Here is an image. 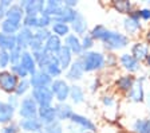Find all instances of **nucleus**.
<instances>
[{
    "instance_id": "nucleus-24",
    "label": "nucleus",
    "mask_w": 150,
    "mask_h": 133,
    "mask_svg": "<svg viewBox=\"0 0 150 133\" xmlns=\"http://www.w3.org/2000/svg\"><path fill=\"white\" fill-rule=\"evenodd\" d=\"M55 114L58 120H69L74 113H72V109L70 105L64 104V102H59L55 106Z\"/></svg>"
},
{
    "instance_id": "nucleus-19",
    "label": "nucleus",
    "mask_w": 150,
    "mask_h": 133,
    "mask_svg": "<svg viewBox=\"0 0 150 133\" xmlns=\"http://www.w3.org/2000/svg\"><path fill=\"white\" fill-rule=\"evenodd\" d=\"M13 113H15V108L13 106H11L8 102L0 101V122L1 124L9 122L13 117Z\"/></svg>"
},
{
    "instance_id": "nucleus-33",
    "label": "nucleus",
    "mask_w": 150,
    "mask_h": 133,
    "mask_svg": "<svg viewBox=\"0 0 150 133\" xmlns=\"http://www.w3.org/2000/svg\"><path fill=\"white\" fill-rule=\"evenodd\" d=\"M114 8L121 14H130L131 12V3L126 1V0H119V1H114L112 3Z\"/></svg>"
},
{
    "instance_id": "nucleus-10",
    "label": "nucleus",
    "mask_w": 150,
    "mask_h": 133,
    "mask_svg": "<svg viewBox=\"0 0 150 133\" xmlns=\"http://www.w3.org/2000/svg\"><path fill=\"white\" fill-rule=\"evenodd\" d=\"M123 27L129 34H135L138 30H141V23H139V11H133L130 12L129 18H126L123 22Z\"/></svg>"
},
{
    "instance_id": "nucleus-16",
    "label": "nucleus",
    "mask_w": 150,
    "mask_h": 133,
    "mask_svg": "<svg viewBox=\"0 0 150 133\" xmlns=\"http://www.w3.org/2000/svg\"><path fill=\"white\" fill-rule=\"evenodd\" d=\"M64 46L71 51L72 54H81L83 51V47H82V42L79 41V38L74 34H69L66 36L64 41Z\"/></svg>"
},
{
    "instance_id": "nucleus-6",
    "label": "nucleus",
    "mask_w": 150,
    "mask_h": 133,
    "mask_svg": "<svg viewBox=\"0 0 150 133\" xmlns=\"http://www.w3.org/2000/svg\"><path fill=\"white\" fill-rule=\"evenodd\" d=\"M19 79L12 71H1L0 73V89L7 93H12L16 90Z\"/></svg>"
},
{
    "instance_id": "nucleus-31",
    "label": "nucleus",
    "mask_w": 150,
    "mask_h": 133,
    "mask_svg": "<svg viewBox=\"0 0 150 133\" xmlns=\"http://www.w3.org/2000/svg\"><path fill=\"white\" fill-rule=\"evenodd\" d=\"M23 27L25 28H39V15H25L23 19Z\"/></svg>"
},
{
    "instance_id": "nucleus-15",
    "label": "nucleus",
    "mask_w": 150,
    "mask_h": 133,
    "mask_svg": "<svg viewBox=\"0 0 150 133\" xmlns=\"http://www.w3.org/2000/svg\"><path fill=\"white\" fill-rule=\"evenodd\" d=\"M119 62H121L122 67L130 73H134L139 69V62L135 59L131 54H122L121 58H119Z\"/></svg>"
},
{
    "instance_id": "nucleus-35",
    "label": "nucleus",
    "mask_w": 150,
    "mask_h": 133,
    "mask_svg": "<svg viewBox=\"0 0 150 133\" xmlns=\"http://www.w3.org/2000/svg\"><path fill=\"white\" fill-rule=\"evenodd\" d=\"M22 53L23 51L20 50V48L16 46L13 50H11L9 51V63L12 65H18V63H20V58H22Z\"/></svg>"
},
{
    "instance_id": "nucleus-46",
    "label": "nucleus",
    "mask_w": 150,
    "mask_h": 133,
    "mask_svg": "<svg viewBox=\"0 0 150 133\" xmlns=\"http://www.w3.org/2000/svg\"><path fill=\"white\" fill-rule=\"evenodd\" d=\"M103 104L107 105V106H111L114 104V100H112L111 95H106V97H103Z\"/></svg>"
},
{
    "instance_id": "nucleus-47",
    "label": "nucleus",
    "mask_w": 150,
    "mask_h": 133,
    "mask_svg": "<svg viewBox=\"0 0 150 133\" xmlns=\"http://www.w3.org/2000/svg\"><path fill=\"white\" fill-rule=\"evenodd\" d=\"M8 104L11 105V106H13V108H15L16 105H18V97H16V95H11V97H9V100H8Z\"/></svg>"
},
{
    "instance_id": "nucleus-7",
    "label": "nucleus",
    "mask_w": 150,
    "mask_h": 133,
    "mask_svg": "<svg viewBox=\"0 0 150 133\" xmlns=\"http://www.w3.org/2000/svg\"><path fill=\"white\" fill-rule=\"evenodd\" d=\"M20 7L24 10L25 15H42L44 12L46 3L40 0H24L20 3Z\"/></svg>"
},
{
    "instance_id": "nucleus-50",
    "label": "nucleus",
    "mask_w": 150,
    "mask_h": 133,
    "mask_svg": "<svg viewBox=\"0 0 150 133\" xmlns=\"http://www.w3.org/2000/svg\"><path fill=\"white\" fill-rule=\"evenodd\" d=\"M146 62H147V66L150 67V54L147 55V58H146Z\"/></svg>"
},
{
    "instance_id": "nucleus-39",
    "label": "nucleus",
    "mask_w": 150,
    "mask_h": 133,
    "mask_svg": "<svg viewBox=\"0 0 150 133\" xmlns=\"http://www.w3.org/2000/svg\"><path fill=\"white\" fill-rule=\"evenodd\" d=\"M11 70H12V73L15 74V75L18 77V78L25 79V77L28 75L27 70H25L24 67H23L20 63H18V65H13V66H11Z\"/></svg>"
},
{
    "instance_id": "nucleus-21",
    "label": "nucleus",
    "mask_w": 150,
    "mask_h": 133,
    "mask_svg": "<svg viewBox=\"0 0 150 133\" xmlns=\"http://www.w3.org/2000/svg\"><path fill=\"white\" fill-rule=\"evenodd\" d=\"M62 42H60V38L59 36H56V35H51L50 38L46 41V43H44V50L47 51V53H50V54H56L58 51L62 48Z\"/></svg>"
},
{
    "instance_id": "nucleus-30",
    "label": "nucleus",
    "mask_w": 150,
    "mask_h": 133,
    "mask_svg": "<svg viewBox=\"0 0 150 133\" xmlns=\"http://www.w3.org/2000/svg\"><path fill=\"white\" fill-rule=\"evenodd\" d=\"M70 97H71V100L75 102V104H81L82 101L84 100V93H83V89L81 87V86H71L70 87Z\"/></svg>"
},
{
    "instance_id": "nucleus-8",
    "label": "nucleus",
    "mask_w": 150,
    "mask_h": 133,
    "mask_svg": "<svg viewBox=\"0 0 150 133\" xmlns=\"http://www.w3.org/2000/svg\"><path fill=\"white\" fill-rule=\"evenodd\" d=\"M52 83V78H51L46 71L43 70H36L30 78V85L32 87H48V85Z\"/></svg>"
},
{
    "instance_id": "nucleus-41",
    "label": "nucleus",
    "mask_w": 150,
    "mask_h": 133,
    "mask_svg": "<svg viewBox=\"0 0 150 133\" xmlns=\"http://www.w3.org/2000/svg\"><path fill=\"white\" fill-rule=\"evenodd\" d=\"M28 47L32 50V53H36V51H39V50H42V48H44V46H43V43H42L39 39H36V38L34 36V38H32V41L30 42V46H28Z\"/></svg>"
},
{
    "instance_id": "nucleus-28",
    "label": "nucleus",
    "mask_w": 150,
    "mask_h": 133,
    "mask_svg": "<svg viewBox=\"0 0 150 133\" xmlns=\"http://www.w3.org/2000/svg\"><path fill=\"white\" fill-rule=\"evenodd\" d=\"M134 78L131 75H122L121 78L117 81V86H118L119 90L122 92H130L133 85H134Z\"/></svg>"
},
{
    "instance_id": "nucleus-44",
    "label": "nucleus",
    "mask_w": 150,
    "mask_h": 133,
    "mask_svg": "<svg viewBox=\"0 0 150 133\" xmlns=\"http://www.w3.org/2000/svg\"><path fill=\"white\" fill-rule=\"evenodd\" d=\"M1 133H18V127H16L15 124H9L1 130Z\"/></svg>"
},
{
    "instance_id": "nucleus-1",
    "label": "nucleus",
    "mask_w": 150,
    "mask_h": 133,
    "mask_svg": "<svg viewBox=\"0 0 150 133\" xmlns=\"http://www.w3.org/2000/svg\"><path fill=\"white\" fill-rule=\"evenodd\" d=\"M91 36H93V39L102 41L106 48H110V50H121L129 44V38L126 35L107 30L103 26H95L91 31Z\"/></svg>"
},
{
    "instance_id": "nucleus-4",
    "label": "nucleus",
    "mask_w": 150,
    "mask_h": 133,
    "mask_svg": "<svg viewBox=\"0 0 150 133\" xmlns=\"http://www.w3.org/2000/svg\"><path fill=\"white\" fill-rule=\"evenodd\" d=\"M38 110H39V106L38 104L34 101L32 97H25L22 100V104H20V116L23 118H35L38 117Z\"/></svg>"
},
{
    "instance_id": "nucleus-11",
    "label": "nucleus",
    "mask_w": 150,
    "mask_h": 133,
    "mask_svg": "<svg viewBox=\"0 0 150 133\" xmlns=\"http://www.w3.org/2000/svg\"><path fill=\"white\" fill-rule=\"evenodd\" d=\"M38 118L40 120V122L43 125H48V124L54 122L56 120L55 114V108L54 106H40L38 110Z\"/></svg>"
},
{
    "instance_id": "nucleus-32",
    "label": "nucleus",
    "mask_w": 150,
    "mask_h": 133,
    "mask_svg": "<svg viewBox=\"0 0 150 133\" xmlns=\"http://www.w3.org/2000/svg\"><path fill=\"white\" fill-rule=\"evenodd\" d=\"M52 31H54V35L56 36H67L70 32V27L64 23H56L54 22L52 23Z\"/></svg>"
},
{
    "instance_id": "nucleus-34",
    "label": "nucleus",
    "mask_w": 150,
    "mask_h": 133,
    "mask_svg": "<svg viewBox=\"0 0 150 133\" xmlns=\"http://www.w3.org/2000/svg\"><path fill=\"white\" fill-rule=\"evenodd\" d=\"M134 130L137 133H150V120H137Z\"/></svg>"
},
{
    "instance_id": "nucleus-9",
    "label": "nucleus",
    "mask_w": 150,
    "mask_h": 133,
    "mask_svg": "<svg viewBox=\"0 0 150 133\" xmlns=\"http://www.w3.org/2000/svg\"><path fill=\"white\" fill-rule=\"evenodd\" d=\"M32 38H34L32 30L23 27V28L19 30L18 35H16V46L22 51H25V48L30 46V42L32 41Z\"/></svg>"
},
{
    "instance_id": "nucleus-23",
    "label": "nucleus",
    "mask_w": 150,
    "mask_h": 133,
    "mask_svg": "<svg viewBox=\"0 0 150 133\" xmlns=\"http://www.w3.org/2000/svg\"><path fill=\"white\" fill-rule=\"evenodd\" d=\"M83 73H84L83 65H82L81 59H76L74 63H71V66H70L69 73H67V78L72 79V81H75V79H81L82 75H83Z\"/></svg>"
},
{
    "instance_id": "nucleus-37",
    "label": "nucleus",
    "mask_w": 150,
    "mask_h": 133,
    "mask_svg": "<svg viewBox=\"0 0 150 133\" xmlns=\"http://www.w3.org/2000/svg\"><path fill=\"white\" fill-rule=\"evenodd\" d=\"M44 129H46V133H63L62 125L58 120H55L54 122L48 124V125H44Z\"/></svg>"
},
{
    "instance_id": "nucleus-27",
    "label": "nucleus",
    "mask_w": 150,
    "mask_h": 133,
    "mask_svg": "<svg viewBox=\"0 0 150 133\" xmlns=\"http://www.w3.org/2000/svg\"><path fill=\"white\" fill-rule=\"evenodd\" d=\"M43 71H46L51 78H52V77H59L60 74H62V67H60V65H59V62H58V59H56L55 55L51 58L50 63L44 67Z\"/></svg>"
},
{
    "instance_id": "nucleus-22",
    "label": "nucleus",
    "mask_w": 150,
    "mask_h": 133,
    "mask_svg": "<svg viewBox=\"0 0 150 133\" xmlns=\"http://www.w3.org/2000/svg\"><path fill=\"white\" fill-rule=\"evenodd\" d=\"M144 79H137L130 90V100L134 102H141L144 101V85H142Z\"/></svg>"
},
{
    "instance_id": "nucleus-26",
    "label": "nucleus",
    "mask_w": 150,
    "mask_h": 133,
    "mask_svg": "<svg viewBox=\"0 0 150 133\" xmlns=\"http://www.w3.org/2000/svg\"><path fill=\"white\" fill-rule=\"evenodd\" d=\"M71 27L76 34H84L86 28H87V20L84 19V16L82 14H76L75 19L71 22Z\"/></svg>"
},
{
    "instance_id": "nucleus-42",
    "label": "nucleus",
    "mask_w": 150,
    "mask_h": 133,
    "mask_svg": "<svg viewBox=\"0 0 150 133\" xmlns=\"http://www.w3.org/2000/svg\"><path fill=\"white\" fill-rule=\"evenodd\" d=\"M11 6H12V3L8 1V0H3V1H0V20L3 19V18H6L7 10H8Z\"/></svg>"
},
{
    "instance_id": "nucleus-25",
    "label": "nucleus",
    "mask_w": 150,
    "mask_h": 133,
    "mask_svg": "<svg viewBox=\"0 0 150 133\" xmlns=\"http://www.w3.org/2000/svg\"><path fill=\"white\" fill-rule=\"evenodd\" d=\"M71 121L74 124H78L79 127L84 130H90V132H94V130H95V125H94L88 118L83 117V116H81V114H75L74 113L71 116Z\"/></svg>"
},
{
    "instance_id": "nucleus-13",
    "label": "nucleus",
    "mask_w": 150,
    "mask_h": 133,
    "mask_svg": "<svg viewBox=\"0 0 150 133\" xmlns=\"http://www.w3.org/2000/svg\"><path fill=\"white\" fill-rule=\"evenodd\" d=\"M20 65L27 70L28 74H34L36 71V60H35L34 55L31 53H28V51H23L22 53V58H20Z\"/></svg>"
},
{
    "instance_id": "nucleus-17",
    "label": "nucleus",
    "mask_w": 150,
    "mask_h": 133,
    "mask_svg": "<svg viewBox=\"0 0 150 133\" xmlns=\"http://www.w3.org/2000/svg\"><path fill=\"white\" fill-rule=\"evenodd\" d=\"M16 47V35H9L6 32H0V50L11 51Z\"/></svg>"
},
{
    "instance_id": "nucleus-3",
    "label": "nucleus",
    "mask_w": 150,
    "mask_h": 133,
    "mask_svg": "<svg viewBox=\"0 0 150 133\" xmlns=\"http://www.w3.org/2000/svg\"><path fill=\"white\" fill-rule=\"evenodd\" d=\"M31 97L38 104V106H50L54 100V94L51 92V87H34Z\"/></svg>"
},
{
    "instance_id": "nucleus-29",
    "label": "nucleus",
    "mask_w": 150,
    "mask_h": 133,
    "mask_svg": "<svg viewBox=\"0 0 150 133\" xmlns=\"http://www.w3.org/2000/svg\"><path fill=\"white\" fill-rule=\"evenodd\" d=\"M20 28H22V24L11 22V20H8V19H4L3 22H1V30H3V32H6V34L15 35L16 32H19Z\"/></svg>"
},
{
    "instance_id": "nucleus-38",
    "label": "nucleus",
    "mask_w": 150,
    "mask_h": 133,
    "mask_svg": "<svg viewBox=\"0 0 150 133\" xmlns=\"http://www.w3.org/2000/svg\"><path fill=\"white\" fill-rule=\"evenodd\" d=\"M51 35H52V34H50V31H48L47 28H38L36 31L34 32V36H35L36 39H39L42 43H43V42L46 43V41L50 38Z\"/></svg>"
},
{
    "instance_id": "nucleus-43",
    "label": "nucleus",
    "mask_w": 150,
    "mask_h": 133,
    "mask_svg": "<svg viewBox=\"0 0 150 133\" xmlns=\"http://www.w3.org/2000/svg\"><path fill=\"white\" fill-rule=\"evenodd\" d=\"M94 46V39L91 35H84L83 36V41H82V47L83 50H88Z\"/></svg>"
},
{
    "instance_id": "nucleus-49",
    "label": "nucleus",
    "mask_w": 150,
    "mask_h": 133,
    "mask_svg": "<svg viewBox=\"0 0 150 133\" xmlns=\"http://www.w3.org/2000/svg\"><path fill=\"white\" fill-rule=\"evenodd\" d=\"M146 41L150 43V30H149V31H147V34H146Z\"/></svg>"
},
{
    "instance_id": "nucleus-12",
    "label": "nucleus",
    "mask_w": 150,
    "mask_h": 133,
    "mask_svg": "<svg viewBox=\"0 0 150 133\" xmlns=\"http://www.w3.org/2000/svg\"><path fill=\"white\" fill-rule=\"evenodd\" d=\"M6 19L22 24V20L24 19V10L20 7V4H12V6L7 10Z\"/></svg>"
},
{
    "instance_id": "nucleus-5",
    "label": "nucleus",
    "mask_w": 150,
    "mask_h": 133,
    "mask_svg": "<svg viewBox=\"0 0 150 133\" xmlns=\"http://www.w3.org/2000/svg\"><path fill=\"white\" fill-rule=\"evenodd\" d=\"M51 92L59 102H64L70 95V86L63 79H55L51 83Z\"/></svg>"
},
{
    "instance_id": "nucleus-51",
    "label": "nucleus",
    "mask_w": 150,
    "mask_h": 133,
    "mask_svg": "<svg viewBox=\"0 0 150 133\" xmlns=\"http://www.w3.org/2000/svg\"><path fill=\"white\" fill-rule=\"evenodd\" d=\"M38 133H42V132H38Z\"/></svg>"
},
{
    "instance_id": "nucleus-14",
    "label": "nucleus",
    "mask_w": 150,
    "mask_h": 133,
    "mask_svg": "<svg viewBox=\"0 0 150 133\" xmlns=\"http://www.w3.org/2000/svg\"><path fill=\"white\" fill-rule=\"evenodd\" d=\"M55 57H56V59H58V62H59L62 70L70 67V65H71V60H72V53L67 47H66V46H62V48H60V50L56 53Z\"/></svg>"
},
{
    "instance_id": "nucleus-18",
    "label": "nucleus",
    "mask_w": 150,
    "mask_h": 133,
    "mask_svg": "<svg viewBox=\"0 0 150 133\" xmlns=\"http://www.w3.org/2000/svg\"><path fill=\"white\" fill-rule=\"evenodd\" d=\"M20 128L25 132H39L43 128V124L38 117L35 118H24L20 121Z\"/></svg>"
},
{
    "instance_id": "nucleus-2",
    "label": "nucleus",
    "mask_w": 150,
    "mask_h": 133,
    "mask_svg": "<svg viewBox=\"0 0 150 133\" xmlns=\"http://www.w3.org/2000/svg\"><path fill=\"white\" fill-rule=\"evenodd\" d=\"M81 62L83 65L84 71H95V70H100L105 66V55L102 53H97V51H86L83 57L81 58Z\"/></svg>"
},
{
    "instance_id": "nucleus-45",
    "label": "nucleus",
    "mask_w": 150,
    "mask_h": 133,
    "mask_svg": "<svg viewBox=\"0 0 150 133\" xmlns=\"http://www.w3.org/2000/svg\"><path fill=\"white\" fill-rule=\"evenodd\" d=\"M139 18H142V19L145 20H149L150 19V10L149 8H144V10L139 11Z\"/></svg>"
},
{
    "instance_id": "nucleus-40",
    "label": "nucleus",
    "mask_w": 150,
    "mask_h": 133,
    "mask_svg": "<svg viewBox=\"0 0 150 133\" xmlns=\"http://www.w3.org/2000/svg\"><path fill=\"white\" fill-rule=\"evenodd\" d=\"M9 63V53L4 50H0V69L7 67Z\"/></svg>"
},
{
    "instance_id": "nucleus-48",
    "label": "nucleus",
    "mask_w": 150,
    "mask_h": 133,
    "mask_svg": "<svg viewBox=\"0 0 150 133\" xmlns=\"http://www.w3.org/2000/svg\"><path fill=\"white\" fill-rule=\"evenodd\" d=\"M64 6L69 7V8H74V7L76 6V1H74V0H67V1H64Z\"/></svg>"
},
{
    "instance_id": "nucleus-36",
    "label": "nucleus",
    "mask_w": 150,
    "mask_h": 133,
    "mask_svg": "<svg viewBox=\"0 0 150 133\" xmlns=\"http://www.w3.org/2000/svg\"><path fill=\"white\" fill-rule=\"evenodd\" d=\"M30 81L28 79H22L20 82L18 83V87H16L15 90V94L16 95H24L25 93L30 90Z\"/></svg>"
},
{
    "instance_id": "nucleus-20",
    "label": "nucleus",
    "mask_w": 150,
    "mask_h": 133,
    "mask_svg": "<svg viewBox=\"0 0 150 133\" xmlns=\"http://www.w3.org/2000/svg\"><path fill=\"white\" fill-rule=\"evenodd\" d=\"M131 55H133L138 62L146 59L147 55H149V46L138 42V43H135L134 46H133V48H131Z\"/></svg>"
}]
</instances>
